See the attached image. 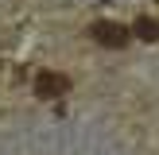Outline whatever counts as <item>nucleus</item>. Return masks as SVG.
<instances>
[{"label": "nucleus", "mask_w": 159, "mask_h": 155, "mask_svg": "<svg viewBox=\"0 0 159 155\" xmlns=\"http://www.w3.org/2000/svg\"><path fill=\"white\" fill-rule=\"evenodd\" d=\"M89 39L97 46H113V51H120V46H128L132 31L124 27V23H116V20H97V23H89Z\"/></svg>", "instance_id": "f257e3e1"}, {"label": "nucleus", "mask_w": 159, "mask_h": 155, "mask_svg": "<svg viewBox=\"0 0 159 155\" xmlns=\"http://www.w3.org/2000/svg\"><path fill=\"white\" fill-rule=\"evenodd\" d=\"M66 89H70V78H66V74L43 70V74L35 78V97H43V101H54V97H62Z\"/></svg>", "instance_id": "f03ea898"}, {"label": "nucleus", "mask_w": 159, "mask_h": 155, "mask_svg": "<svg viewBox=\"0 0 159 155\" xmlns=\"http://www.w3.org/2000/svg\"><path fill=\"white\" fill-rule=\"evenodd\" d=\"M132 35L144 39V43H159V20H152V16H140V20L132 23Z\"/></svg>", "instance_id": "7ed1b4c3"}]
</instances>
